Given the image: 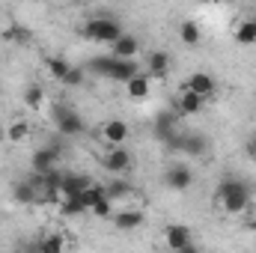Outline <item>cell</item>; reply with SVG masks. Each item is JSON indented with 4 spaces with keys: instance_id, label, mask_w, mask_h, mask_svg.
I'll return each instance as SVG.
<instances>
[{
    "instance_id": "836d02e7",
    "label": "cell",
    "mask_w": 256,
    "mask_h": 253,
    "mask_svg": "<svg viewBox=\"0 0 256 253\" xmlns=\"http://www.w3.org/2000/svg\"><path fill=\"white\" fill-rule=\"evenodd\" d=\"M248 149H250V155H254V158H256V134H254V137H250V140H248Z\"/></svg>"
},
{
    "instance_id": "44dd1931",
    "label": "cell",
    "mask_w": 256,
    "mask_h": 253,
    "mask_svg": "<svg viewBox=\"0 0 256 253\" xmlns=\"http://www.w3.org/2000/svg\"><path fill=\"white\" fill-rule=\"evenodd\" d=\"M182 152L191 155V158H202V155L208 152V137H206V134H185Z\"/></svg>"
},
{
    "instance_id": "83f0119b",
    "label": "cell",
    "mask_w": 256,
    "mask_h": 253,
    "mask_svg": "<svg viewBox=\"0 0 256 253\" xmlns=\"http://www.w3.org/2000/svg\"><path fill=\"white\" fill-rule=\"evenodd\" d=\"M80 200H84L86 212H92V208H96V206H98V202L104 200V185H96V182H92L90 188H86L84 194H80Z\"/></svg>"
},
{
    "instance_id": "d6986e66",
    "label": "cell",
    "mask_w": 256,
    "mask_h": 253,
    "mask_svg": "<svg viewBox=\"0 0 256 253\" xmlns=\"http://www.w3.org/2000/svg\"><path fill=\"white\" fill-rule=\"evenodd\" d=\"M149 92H152V78H149L146 72H140L137 78H131V80L126 84V96L131 98V102H143Z\"/></svg>"
},
{
    "instance_id": "30bf717a",
    "label": "cell",
    "mask_w": 256,
    "mask_h": 253,
    "mask_svg": "<svg viewBox=\"0 0 256 253\" xmlns=\"http://www.w3.org/2000/svg\"><path fill=\"white\" fill-rule=\"evenodd\" d=\"M182 90H188V92L200 96V98L206 102V98H212V96L218 92V80H214L208 72H194L191 78L185 80V86H182Z\"/></svg>"
},
{
    "instance_id": "ffe728a7",
    "label": "cell",
    "mask_w": 256,
    "mask_h": 253,
    "mask_svg": "<svg viewBox=\"0 0 256 253\" xmlns=\"http://www.w3.org/2000/svg\"><path fill=\"white\" fill-rule=\"evenodd\" d=\"M3 42H9V45H30L33 42V30L30 27H24V24H9V27H3Z\"/></svg>"
},
{
    "instance_id": "52a82bcc",
    "label": "cell",
    "mask_w": 256,
    "mask_h": 253,
    "mask_svg": "<svg viewBox=\"0 0 256 253\" xmlns=\"http://www.w3.org/2000/svg\"><path fill=\"white\" fill-rule=\"evenodd\" d=\"M102 167H104L114 179H128V173L134 170V155L128 152L126 146H116V149H110V152L102 158Z\"/></svg>"
},
{
    "instance_id": "1f68e13d",
    "label": "cell",
    "mask_w": 256,
    "mask_h": 253,
    "mask_svg": "<svg viewBox=\"0 0 256 253\" xmlns=\"http://www.w3.org/2000/svg\"><path fill=\"white\" fill-rule=\"evenodd\" d=\"M114 212H116V208H114V202L104 196V200H102V202L90 212V214H96V218H102V220H104V218H114Z\"/></svg>"
},
{
    "instance_id": "f546056e",
    "label": "cell",
    "mask_w": 256,
    "mask_h": 253,
    "mask_svg": "<svg viewBox=\"0 0 256 253\" xmlns=\"http://www.w3.org/2000/svg\"><path fill=\"white\" fill-rule=\"evenodd\" d=\"M27 137H30V126L24 120H18V122H12V126L6 128V140L9 143H24Z\"/></svg>"
},
{
    "instance_id": "d4e9b609",
    "label": "cell",
    "mask_w": 256,
    "mask_h": 253,
    "mask_svg": "<svg viewBox=\"0 0 256 253\" xmlns=\"http://www.w3.org/2000/svg\"><path fill=\"white\" fill-rule=\"evenodd\" d=\"M45 68H48V74H51L54 80H60V84H63L66 74L72 72V63H68L66 57H48V60H45Z\"/></svg>"
},
{
    "instance_id": "7402d4cb",
    "label": "cell",
    "mask_w": 256,
    "mask_h": 253,
    "mask_svg": "<svg viewBox=\"0 0 256 253\" xmlns=\"http://www.w3.org/2000/svg\"><path fill=\"white\" fill-rule=\"evenodd\" d=\"M236 42L238 45H256V15H250V18H244V21H238L236 24Z\"/></svg>"
},
{
    "instance_id": "2e32d148",
    "label": "cell",
    "mask_w": 256,
    "mask_h": 253,
    "mask_svg": "<svg viewBox=\"0 0 256 253\" xmlns=\"http://www.w3.org/2000/svg\"><path fill=\"white\" fill-rule=\"evenodd\" d=\"M202 98L200 96H194V92H188V90H182L179 96H176V102H173V110L179 114V116H196L200 110H202Z\"/></svg>"
},
{
    "instance_id": "e575fe53",
    "label": "cell",
    "mask_w": 256,
    "mask_h": 253,
    "mask_svg": "<svg viewBox=\"0 0 256 253\" xmlns=\"http://www.w3.org/2000/svg\"><path fill=\"white\" fill-rule=\"evenodd\" d=\"M3 140H6V128L0 126V143H3Z\"/></svg>"
},
{
    "instance_id": "603a6c76",
    "label": "cell",
    "mask_w": 256,
    "mask_h": 253,
    "mask_svg": "<svg viewBox=\"0 0 256 253\" xmlns=\"http://www.w3.org/2000/svg\"><path fill=\"white\" fill-rule=\"evenodd\" d=\"M134 190H137V188H134L128 179H114V182H108V185H104V196H108L110 202H116V200H126V196H131Z\"/></svg>"
},
{
    "instance_id": "ba28073f",
    "label": "cell",
    "mask_w": 256,
    "mask_h": 253,
    "mask_svg": "<svg viewBox=\"0 0 256 253\" xmlns=\"http://www.w3.org/2000/svg\"><path fill=\"white\" fill-rule=\"evenodd\" d=\"M12 200L21 202V206H36L42 202V190H39V176H30V179H21L12 185Z\"/></svg>"
},
{
    "instance_id": "6da1fadb",
    "label": "cell",
    "mask_w": 256,
    "mask_h": 253,
    "mask_svg": "<svg viewBox=\"0 0 256 253\" xmlns=\"http://www.w3.org/2000/svg\"><path fill=\"white\" fill-rule=\"evenodd\" d=\"M214 200L226 214H244L254 202V188L250 182H244L242 176H220L218 188H214Z\"/></svg>"
},
{
    "instance_id": "4316f807",
    "label": "cell",
    "mask_w": 256,
    "mask_h": 253,
    "mask_svg": "<svg viewBox=\"0 0 256 253\" xmlns=\"http://www.w3.org/2000/svg\"><path fill=\"white\" fill-rule=\"evenodd\" d=\"M42 102H45V90H42L39 84H30V86H24V104H27V108L39 110V108H42Z\"/></svg>"
},
{
    "instance_id": "ac0fdd59",
    "label": "cell",
    "mask_w": 256,
    "mask_h": 253,
    "mask_svg": "<svg viewBox=\"0 0 256 253\" xmlns=\"http://www.w3.org/2000/svg\"><path fill=\"white\" fill-rule=\"evenodd\" d=\"M146 74L149 78H155V80H161V78H167L170 74V54L167 51H149V57H146Z\"/></svg>"
},
{
    "instance_id": "3957f363",
    "label": "cell",
    "mask_w": 256,
    "mask_h": 253,
    "mask_svg": "<svg viewBox=\"0 0 256 253\" xmlns=\"http://www.w3.org/2000/svg\"><path fill=\"white\" fill-rule=\"evenodd\" d=\"M78 33L84 36V39H90V42H98V45H114L126 30H122V24H120V18H114V15H96V18H86L80 27H78Z\"/></svg>"
},
{
    "instance_id": "cb8c5ba5",
    "label": "cell",
    "mask_w": 256,
    "mask_h": 253,
    "mask_svg": "<svg viewBox=\"0 0 256 253\" xmlns=\"http://www.w3.org/2000/svg\"><path fill=\"white\" fill-rule=\"evenodd\" d=\"M179 39H182V45H188V48L200 45L202 30H200V24H196L194 18H188V21H182V24H179Z\"/></svg>"
},
{
    "instance_id": "7a4b0ae2",
    "label": "cell",
    "mask_w": 256,
    "mask_h": 253,
    "mask_svg": "<svg viewBox=\"0 0 256 253\" xmlns=\"http://www.w3.org/2000/svg\"><path fill=\"white\" fill-rule=\"evenodd\" d=\"M84 68L92 72V74H98V78H110V80H116V84H128L131 78L140 74V63H137V60H116V57H110V54L92 57Z\"/></svg>"
},
{
    "instance_id": "9c48e42d",
    "label": "cell",
    "mask_w": 256,
    "mask_h": 253,
    "mask_svg": "<svg viewBox=\"0 0 256 253\" xmlns=\"http://www.w3.org/2000/svg\"><path fill=\"white\" fill-rule=\"evenodd\" d=\"M164 185H167L170 190H176V194H185V190L194 185L191 167H185V164H173V167H167V170H164Z\"/></svg>"
},
{
    "instance_id": "484cf974",
    "label": "cell",
    "mask_w": 256,
    "mask_h": 253,
    "mask_svg": "<svg viewBox=\"0 0 256 253\" xmlns=\"http://www.w3.org/2000/svg\"><path fill=\"white\" fill-rule=\"evenodd\" d=\"M63 248H66V238L60 232H48V236L39 238V253H63Z\"/></svg>"
},
{
    "instance_id": "8fae6325",
    "label": "cell",
    "mask_w": 256,
    "mask_h": 253,
    "mask_svg": "<svg viewBox=\"0 0 256 253\" xmlns=\"http://www.w3.org/2000/svg\"><path fill=\"white\" fill-rule=\"evenodd\" d=\"M102 137H104V143H110V149H116V146H122L128 137H131V126H128L126 120L114 116V120H108L102 126Z\"/></svg>"
},
{
    "instance_id": "f1b7e54d",
    "label": "cell",
    "mask_w": 256,
    "mask_h": 253,
    "mask_svg": "<svg viewBox=\"0 0 256 253\" xmlns=\"http://www.w3.org/2000/svg\"><path fill=\"white\" fill-rule=\"evenodd\" d=\"M60 214H66V218H80V214H86V206H84L80 196H72V200H63L60 202Z\"/></svg>"
},
{
    "instance_id": "5bb4252c",
    "label": "cell",
    "mask_w": 256,
    "mask_h": 253,
    "mask_svg": "<svg viewBox=\"0 0 256 253\" xmlns=\"http://www.w3.org/2000/svg\"><path fill=\"white\" fill-rule=\"evenodd\" d=\"M114 226L120 230V232H131V230H137V226H143V220H146V214L140 212V208H120V212H114Z\"/></svg>"
},
{
    "instance_id": "4fadbf2b",
    "label": "cell",
    "mask_w": 256,
    "mask_h": 253,
    "mask_svg": "<svg viewBox=\"0 0 256 253\" xmlns=\"http://www.w3.org/2000/svg\"><path fill=\"white\" fill-rule=\"evenodd\" d=\"M63 179H66V170H60V167H54V170H48L45 176H39V190H42V202H45V200H57V196H60Z\"/></svg>"
},
{
    "instance_id": "5b68a950",
    "label": "cell",
    "mask_w": 256,
    "mask_h": 253,
    "mask_svg": "<svg viewBox=\"0 0 256 253\" xmlns=\"http://www.w3.org/2000/svg\"><path fill=\"white\" fill-rule=\"evenodd\" d=\"M54 126H57V131H60V137H78V134H84V128H86V122H84V116L72 108V104H66V102H57L54 104Z\"/></svg>"
},
{
    "instance_id": "e0dca14e",
    "label": "cell",
    "mask_w": 256,
    "mask_h": 253,
    "mask_svg": "<svg viewBox=\"0 0 256 253\" xmlns=\"http://www.w3.org/2000/svg\"><path fill=\"white\" fill-rule=\"evenodd\" d=\"M90 185H92V179H90V176H84V173H66L63 188H60V196H63V200L80 196V194L90 188Z\"/></svg>"
},
{
    "instance_id": "8992f818",
    "label": "cell",
    "mask_w": 256,
    "mask_h": 253,
    "mask_svg": "<svg viewBox=\"0 0 256 253\" xmlns=\"http://www.w3.org/2000/svg\"><path fill=\"white\" fill-rule=\"evenodd\" d=\"M182 131H179V114L170 108V110H158L155 114V120H152V137L158 140V143H170V140H176Z\"/></svg>"
},
{
    "instance_id": "7c38bea8",
    "label": "cell",
    "mask_w": 256,
    "mask_h": 253,
    "mask_svg": "<svg viewBox=\"0 0 256 253\" xmlns=\"http://www.w3.org/2000/svg\"><path fill=\"white\" fill-rule=\"evenodd\" d=\"M164 242H167L170 253H176V250H182V248H188V244H194L191 226H185V224H167V230H164Z\"/></svg>"
},
{
    "instance_id": "4dcf8cb0",
    "label": "cell",
    "mask_w": 256,
    "mask_h": 253,
    "mask_svg": "<svg viewBox=\"0 0 256 253\" xmlns=\"http://www.w3.org/2000/svg\"><path fill=\"white\" fill-rule=\"evenodd\" d=\"M84 80H86V68H80V66H72V72L66 74L63 86H80Z\"/></svg>"
},
{
    "instance_id": "d6a6232c",
    "label": "cell",
    "mask_w": 256,
    "mask_h": 253,
    "mask_svg": "<svg viewBox=\"0 0 256 253\" xmlns=\"http://www.w3.org/2000/svg\"><path fill=\"white\" fill-rule=\"evenodd\" d=\"M176 253H202L196 244H188V248H182V250H176Z\"/></svg>"
},
{
    "instance_id": "9a60e30c",
    "label": "cell",
    "mask_w": 256,
    "mask_h": 253,
    "mask_svg": "<svg viewBox=\"0 0 256 253\" xmlns=\"http://www.w3.org/2000/svg\"><path fill=\"white\" fill-rule=\"evenodd\" d=\"M137 51H140V39L131 36V33H122V36L110 45V57H116V60H134Z\"/></svg>"
},
{
    "instance_id": "277c9868",
    "label": "cell",
    "mask_w": 256,
    "mask_h": 253,
    "mask_svg": "<svg viewBox=\"0 0 256 253\" xmlns=\"http://www.w3.org/2000/svg\"><path fill=\"white\" fill-rule=\"evenodd\" d=\"M60 158H63V143H60V140H48L45 146H39V149L30 155V170H33V176H45L48 170L60 167Z\"/></svg>"
}]
</instances>
